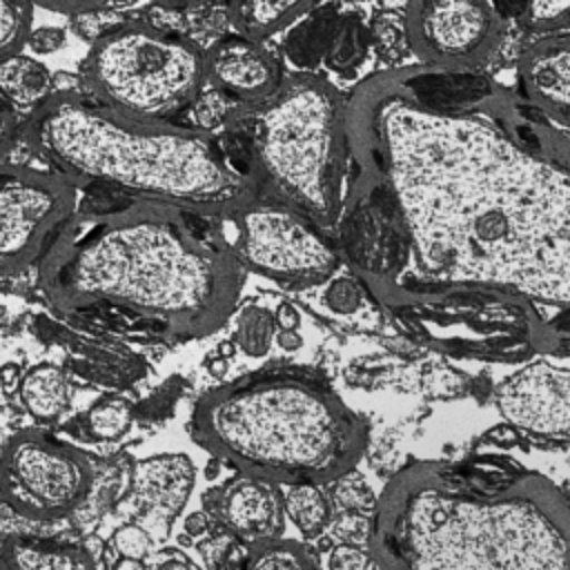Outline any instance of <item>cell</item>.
<instances>
[{"label":"cell","mask_w":570,"mask_h":570,"mask_svg":"<svg viewBox=\"0 0 570 570\" xmlns=\"http://www.w3.org/2000/svg\"><path fill=\"white\" fill-rule=\"evenodd\" d=\"M334 499L336 503L350 512V514H365L370 510L376 508V499L370 490V485L363 481V476L347 472L345 476H341L338 481H334Z\"/></svg>","instance_id":"f1b7e54d"},{"label":"cell","mask_w":570,"mask_h":570,"mask_svg":"<svg viewBox=\"0 0 570 570\" xmlns=\"http://www.w3.org/2000/svg\"><path fill=\"white\" fill-rule=\"evenodd\" d=\"M31 2L58 13H82V11H91L105 0H31Z\"/></svg>","instance_id":"8d00e7d4"},{"label":"cell","mask_w":570,"mask_h":570,"mask_svg":"<svg viewBox=\"0 0 570 570\" xmlns=\"http://www.w3.org/2000/svg\"><path fill=\"white\" fill-rule=\"evenodd\" d=\"M154 2L160 7H167V9H187V7H196L205 0H154Z\"/></svg>","instance_id":"7bdbcfd3"},{"label":"cell","mask_w":570,"mask_h":570,"mask_svg":"<svg viewBox=\"0 0 570 570\" xmlns=\"http://www.w3.org/2000/svg\"><path fill=\"white\" fill-rule=\"evenodd\" d=\"M82 428L91 439L98 441H114L120 439L134 421V407L127 399L120 396H105L96 401L82 414Z\"/></svg>","instance_id":"d4e9b609"},{"label":"cell","mask_w":570,"mask_h":570,"mask_svg":"<svg viewBox=\"0 0 570 570\" xmlns=\"http://www.w3.org/2000/svg\"><path fill=\"white\" fill-rule=\"evenodd\" d=\"M149 570H203L200 566H196L187 554H183L176 548H165L160 552H151V561Z\"/></svg>","instance_id":"e575fe53"},{"label":"cell","mask_w":570,"mask_h":570,"mask_svg":"<svg viewBox=\"0 0 570 570\" xmlns=\"http://www.w3.org/2000/svg\"><path fill=\"white\" fill-rule=\"evenodd\" d=\"M22 370L16 363H7L0 367V387L4 394H18L22 383Z\"/></svg>","instance_id":"74e56055"},{"label":"cell","mask_w":570,"mask_h":570,"mask_svg":"<svg viewBox=\"0 0 570 570\" xmlns=\"http://www.w3.org/2000/svg\"><path fill=\"white\" fill-rule=\"evenodd\" d=\"M285 514L298 528V532L307 539L318 537L332 519V503L321 485L301 483L287 485L285 492Z\"/></svg>","instance_id":"7402d4cb"},{"label":"cell","mask_w":570,"mask_h":570,"mask_svg":"<svg viewBox=\"0 0 570 570\" xmlns=\"http://www.w3.org/2000/svg\"><path fill=\"white\" fill-rule=\"evenodd\" d=\"M85 94L127 116L171 122L200 94L205 53L174 31L127 22L100 33L82 60Z\"/></svg>","instance_id":"52a82bcc"},{"label":"cell","mask_w":570,"mask_h":570,"mask_svg":"<svg viewBox=\"0 0 570 570\" xmlns=\"http://www.w3.org/2000/svg\"><path fill=\"white\" fill-rule=\"evenodd\" d=\"M494 403L514 428L543 436H570L568 367L532 363L499 383Z\"/></svg>","instance_id":"7c38bea8"},{"label":"cell","mask_w":570,"mask_h":570,"mask_svg":"<svg viewBox=\"0 0 570 570\" xmlns=\"http://www.w3.org/2000/svg\"><path fill=\"white\" fill-rule=\"evenodd\" d=\"M347 100L321 76L292 73L265 98L240 102L225 129L234 138L258 196L289 205L332 232L350 174Z\"/></svg>","instance_id":"8992f818"},{"label":"cell","mask_w":570,"mask_h":570,"mask_svg":"<svg viewBox=\"0 0 570 570\" xmlns=\"http://www.w3.org/2000/svg\"><path fill=\"white\" fill-rule=\"evenodd\" d=\"M0 552L9 570H96L94 554L76 543L11 537Z\"/></svg>","instance_id":"e0dca14e"},{"label":"cell","mask_w":570,"mask_h":570,"mask_svg":"<svg viewBox=\"0 0 570 570\" xmlns=\"http://www.w3.org/2000/svg\"><path fill=\"white\" fill-rule=\"evenodd\" d=\"M205 76L212 87L238 102L261 100L283 80L278 58L263 42L240 33L225 36L205 51Z\"/></svg>","instance_id":"5bb4252c"},{"label":"cell","mask_w":570,"mask_h":570,"mask_svg":"<svg viewBox=\"0 0 570 570\" xmlns=\"http://www.w3.org/2000/svg\"><path fill=\"white\" fill-rule=\"evenodd\" d=\"M0 570H9V566H7V559H4V554L0 552Z\"/></svg>","instance_id":"f6af8a7d"},{"label":"cell","mask_w":570,"mask_h":570,"mask_svg":"<svg viewBox=\"0 0 570 570\" xmlns=\"http://www.w3.org/2000/svg\"><path fill=\"white\" fill-rule=\"evenodd\" d=\"M194 485V468L187 456H156L140 461L134 468L131 501L138 525H142L154 541L165 539L174 517L183 510Z\"/></svg>","instance_id":"9a60e30c"},{"label":"cell","mask_w":570,"mask_h":570,"mask_svg":"<svg viewBox=\"0 0 570 570\" xmlns=\"http://www.w3.org/2000/svg\"><path fill=\"white\" fill-rule=\"evenodd\" d=\"M207 367H209V372H212L214 376H220V374H225V370H227V361H225L223 356H214V358H209Z\"/></svg>","instance_id":"ee69618b"},{"label":"cell","mask_w":570,"mask_h":570,"mask_svg":"<svg viewBox=\"0 0 570 570\" xmlns=\"http://www.w3.org/2000/svg\"><path fill=\"white\" fill-rule=\"evenodd\" d=\"M18 394L24 410L38 423H51L69 407L71 385L62 367L53 363H38L22 374Z\"/></svg>","instance_id":"ac0fdd59"},{"label":"cell","mask_w":570,"mask_h":570,"mask_svg":"<svg viewBox=\"0 0 570 570\" xmlns=\"http://www.w3.org/2000/svg\"><path fill=\"white\" fill-rule=\"evenodd\" d=\"M109 570H149V563L145 559H127V557H116L109 566Z\"/></svg>","instance_id":"b9f144b4"},{"label":"cell","mask_w":570,"mask_h":570,"mask_svg":"<svg viewBox=\"0 0 570 570\" xmlns=\"http://www.w3.org/2000/svg\"><path fill=\"white\" fill-rule=\"evenodd\" d=\"M245 274L212 218L140 200L76 209L38 263L56 309L165 341L216 332Z\"/></svg>","instance_id":"7a4b0ae2"},{"label":"cell","mask_w":570,"mask_h":570,"mask_svg":"<svg viewBox=\"0 0 570 570\" xmlns=\"http://www.w3.org/2000/svg\"><path fill=\"white\" fill-rule=\"evenodd\" d=\"M27 147L76 187L216 218L258 198L245 163L214 134L120 114L65 89L22 122Z\"/></svg>","instance_id":"277c9868"},{"label":"cell","mask_w":570,"mask_h":570,"mask_svg":"<svg viewBox=\"0 0 570 570\" xmlns=\"http://www.w3.org/2000/svg\"><path fill=\"white\" fill-rule=\"evenodd\" d=\"M154 537L138 523L129 521L122 523L114 534H111V546L116 550V557H127V559H149L154 552Z\"/></svg>","instance_id":"f546056e"},{"label":"cell","mask_w":570,"mask_h":570,"mask_svg":"<svg viewBox=\"0 0 570 570\" xmlns=\"http://www.w3.org/2000/svg\"><path fill=\"white\" fill-rule=\"evenodd\" d=\"M276 343H278V347L285 350V352H294V350L301 347L303 338H301L298 330H278V332H276Z\"/></svg>","instance_id":"60d3db41"},{"label":"cell","mask_w":570,"mask_h":570,"mask_svg":"<svg viewBox=\"0 0 570 570\" xmlns=\"http://www.w3.org/2000/svg\"><path fill=\"white\" fill-rule=\"evenodd\" d=\"M276 338L274 314L265 307L249 305L240 312L234 330V345L247 356H263Z\"/></svg>","instance_id":"484cf974"},{"label":"cell","mask_w":570,"mask_h":570,"mask_svg":"<svg viewBox=\"0 0 570 570\" xmlns=\"http://www.w3.org/2000/svg\"><path fill=\"white\" fill-rule=\"evenodd\" d=\"M212 225L245 272L287 287H318L341 267V249L298 209L256 198L212 218Z\"/></svg>","instance_id":"ba28073f"},{"label":"cell","mask_w":570,"mask_h":570,"mask_svg":"<svg viewBox=\"0 0 570 570\" xmlns=\"http://www.w3.org/2000/svg\"><path fill=\"white\" fill-rule=\"evenodd\" d=\"M65 45V31L58 27H45L29 33L27 47L36 53H51Z\"/></svg>","instance_id":"d590c367"},{"label":"cell","mask_w":570,"mask_h":570,"mask_svg":"<svg viewBox=\"0 0 570 570\" xmlns=\"http://www.w3.org/2000/svg\"><path fill=\"white\" fill-rule=\"evenodd\" d=\"M240 570H318V563L307 546L281 537L252 546Z\"/></svg>","instance_id":"603a6c76"},{"label":"cell","mask_w":570,"mask_h":570,"mask_svg":"<svg viewBox=\"0 0 570 570\" xmlns=\"http://www.w3.org/2000/svg\"><path fill=\"white\" fill-rule=\"evenodd\" d=\"M376 570H570V497L499 456L414 461L370 519Z\"/></svg>","instance_id":"3957f363"},{"label":"cell","mask_w":570,"mask_h":570,"mask_svg":"<svg viewBox=\"0 0 570 570\" xmlns=\"http://www.w3.org/2000/svg\"><path fill=\"white\" fill-rule=\"evenodd\" d=\"M203 499L212 521L247 548L283 537L285 497L281 485L272 481L236 472Z\"/></svg>","instance_id":"4fadbf2b"},{"label":"cell","mask_w":570,"mask_h":570,"mask_svg":"<svg viewBox=\"0 0 570 570\" xmlns=\"http://www.w3.org/2000/svg\"><path fill=\"white\" fill-rule=\"evenodd\" d=\"M367 31L363 22L354 16H343L336 20L327 47H325V62L336 71H347L365 58L367 51Z\"/></svg>","instance_id":"cb8c5ba5"},{"label":"cell","mask_w":570,"mask_h":570,"mask_svg":"<svg viewBox=\"0 0 570 570\" xmlns=\"http://www.w3.org/2000/svg\"><path fill=\"white\" fill-rule=\"evenodd\" d=\"M212 530V517L207 512H194L185 519V532L189 537H207Z\"/></svg>","instance_id":"ab89813d"},{"label":"cell","mask_w":570,"mask_h":570,"mask_svg":"<svg viewBox=\"0 0 570 570\" xmlns=\"http://www.w3.org/2000/svg\"><path fill=\"white\" fill-rule=\"evenodd\" d=\"M33 20L31 0H0V62L20 53L27 45Z\"/></svg>","instance_id":"4316f807"},{"label":"cell","mask_w":570,"mask_h":570,"mask_svg":"<svg viewBox=\"0 0 570 570\" xmlns=\"http://www.w3.org/2000/svg\"><path fill=\"white\" fill-rule=\"evenodd\" d=\"M76 200L78 187L51 169L0 165V278L42 261Z\"/></svg>","instance_id":"30bf717a"},{"label":"cell","mask_w":570,"mask_h":570,"mask_svg":"<svg viewBox=\"0 0 570 570\" xmlns=\"http://www.w3.org/2000/svg\"><path fill=\"white\" fill-rule=\"evenodd\" d=\"M249 548L225 530L209 532L198 543V554L203 561V570H234L243 566Z\"/></svg>","instance_id":"83f0119b"},{"label":"cell","mask_w":570,"mask_h":570,"mask_svg":"<svg viewBox=\"0 0 570 570\" xmlns=\"http://www.w3.org/2000/svg\"><path fill=\"white\" fill-rule=\"evenodd\" d=\"M372 27H376L379 36H376V42L379 47L396 58L401 56L403 51L410 49V42H407V29H405V13L403 16H394V13H385L381 16Z\"/></svg>","instance_id":"1f68e13d"},{"label":"cell","mask_w":570,"mask_h":570,"mask_svg":"<svg viewBox=\"0 0 570 570\" xmlns=\"http://www.w3.org/2000/svg\"><path fill=\"white\" fill-rule=\"evenodd\" d=\"M274 321H276V327L278 330H298L301 325V314L298 309L292 305V303H281L276 307V314H274Z\"/></svg>","instance_id":"f35d334b"},{"label":"cell","mask_w":570,"mask_h":570,"mask_svg":"<svg viewBox=\"0 0 570 570\" xmlns=\"http://www.w3.org/2000/svg\"><path fill=\"white\" fill-rule=\"evenodd\" d=\"M338 249L416 343L570 352V138L470 71L394 67L347 98Z\"/></svg>","instance_id":"6da1fadb"},{"label":"cell","mask_w":570,"mask_h":570,"mask_svg":"<svg viewBox=\"0 0 570 570\" xmlns=\"http://www.w3.org/2000/svg\"><path fill=\"white\" fill-rule=\"evenodd\" d=\"M370 552L356 543H338L330 552V570H367Z\"/></svg>","instance_id":"836d02e7"},{"label":"cell","mask_w":570,"mask_h":570,"mask_svg":"<svg viewBox=\"0 0 570 570\" xmlns=\"http://www.w3.org/2000/svg\"><path fill=\"white\" fill-rule=\"evenodd\" d=\"M523 22L530 29H552L570 22V0H525Z\"/></svg>","instance_id":"4dcf8cb0"},{"label":"cell","mask_w":570,"mask_h":570,"mask_svg":"<svg viewBox=\"0 0 570 570\" xmlns=\"http://www.w3.org/2000/svg\"><path fill=\"white\" fill-rule=\"evenodd\" d=\"M405 29L421 65L470 71L494 51L501 11L494 0H410Z\"/></svg>","instance_id":"8fae6325"},{"label":"cell","mask_w":570,"mask_h":570,"mask_svg":"<svg viewBox=\"0 0 570 570\" xmlns=\"http://www.w3.org/2000/svg\"><path fill=\"white\" fill-rule=\"evenodd\" d=\"M94 476V465L78 448L42 430L16 432L0 450V501L31 521L78 512Z\"/></svg>","instance_id":"9c48e42d"},{"label":"cell","mask_w":570,"mask_h":570,"mask_svg":"<svg viewBox=\"0 0 570 570\" xmlns=\"http://www.w3.org/2000/svg\"><path fill=\"white\" fill-rule=\"evenodd\" d=\"M191 436L238 474L281 488L334 483L367 448V423L312 370L269 365L207 390Z\"/></svg>","instance_id":"5b68a950"},{"label":"cell","mask_w":570,"mask_h":570,"mask_svg":"<svg viewBox=\"0 0 570 570\" xmlns=\"http://www.w3.org/2000/svg\"><path fill=\"white\" fill-rule=\"evenodd\" d=\"M0 94L16 109H38L51 91V73L36 58L16 53L9 60L0 62Z\"/></svg>","instance_id":"44dd1931"},{"label":"cell","mask_w":570,"mask_h":570,"mask_svg":"<svg viewBox=\"0 0 570 570\" xmlns=\"http://www.w3.org/2000/svg\"><path fill=\"white\" fill-rule=\"evenodd\" d=\"M321 287V307L327 316L341 323H365V325H379L381 312H385L372 294L365 289V285L352 274H334L327 278Z\"/></svg>","instance_id":"ffe728a7"},{"label":"cell","mask_w":570,"mask_h":570,"mask_svg":"<svg viewBox=\"0 0 570 570\" xmlns=\"http://www.w3.org/2000/svg\"><path fill=\"white\" fill-rule=\"evenodd\" d=\"M20 131H22V125H20L18 109L0 94V165L9 154V149L13 147Z\"/></svg>","instance_id":"d6a6232c"},{"label":"cell","mask_w":570,"mask_h":570,"mask_svg":"<svg viewBox=\"0 0 570 570\" xmlns=\"http://www.w3.org/2000/svg\"><path fill=\"white\" fill-rule=\"evenodd\" d=\"M521 96L546 118L570 125V36L528 49L519 65Z\"/></svg>","instance_id":"2e32d148"},{"label":"cell","mask_w":570,"mask_h":570,"mask_svg":"<svg viewBox=\"0 0 570 570\" xmlns=\"http://www.w3.org/2000/svg\"><path fill=\"white\" fill-rule=\"evenodd\" d=\"M316 0H229V20L234 29L263 42L301 18Z\"/></svg>","instance_id":"d6986e66"}]
</instances>
